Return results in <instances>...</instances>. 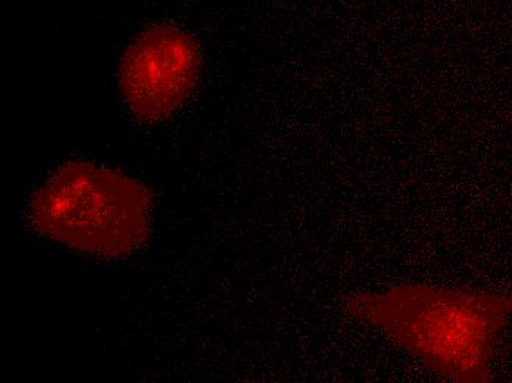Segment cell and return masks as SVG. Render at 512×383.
Masks as SVG:
<instances>
[{
	"label": "cell",
	"mask_w": 512,
	"mask_h": 383,
	"mask_svg": "<svg viewBox=\"0 0 512 383\" xmlns=\"http://www.w3.org/2000/svg\"><path fill=\"white\" fill-rule=\"evenodd\" d=\"M346 310L446 381L486 383L512 316V292L410 283L355 295Z\"/></svg>",
	"instance_id": "6da1fadb"
},
{
	"label": "cell",
	"mask_w": 512,
	"mask_h": 383,
	"mask_svg": "<svg viewBox=\"0 0 512 383\" xmlns=\"http://www.w3.org/2000/svg\"><path fill=\"white\" fill-rule=\"evenodd\" d=\"M31 226L64 247L96 255L126 257L145 244L151 199L139 180L103 165H61L34 193Z\"/></svg>",
	"instance_id": "7a4b0ae2"
},
{
	"label": "cell",
	"mask_w": 512,
	"mask_h": 383,
	"mask_svg": "<svg viewBox=\"0 0 512 383\" xmlns=\"http://www.w3.org/2000/svg\"><path fill=\"white\" fill-rule=\"evenodd\" d=\"M202 54L192 34L171 26L142 31L118 70L124 104L145 123H159L186 104L201 76Z\"/></svg>",
	"instance_id": "3957f363"
}]
</instances>
